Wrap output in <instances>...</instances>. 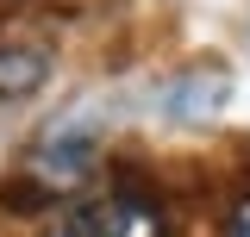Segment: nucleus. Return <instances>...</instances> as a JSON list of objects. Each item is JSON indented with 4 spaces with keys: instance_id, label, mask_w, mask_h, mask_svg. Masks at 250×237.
I'll return each instance as SVG.
<instances>
[{
    "instance_id": "1",
    "label": "nucleus",
    "mask_w": 250,
    "mask_h": 237,
    "mask_svg": "<svg viewBox=\"0 0 250 237\" xmlns=\"http://www.w3.org/2000/svg\"><path fill=\"white\" fill-rule=\"evenodd\" d=\"M44 237H163V212L131 194V187H113V194H88L62 212Z\"/></svg>"
},
{
    "instance_id": "2",
    "label": "nucleus",
    "mask_w": 250,
    "mask_h": 237,
    "mask_svg": "<svg viewBox=\"0 0 250 237\" xmlns=\"http://www.w3.org/2000/svg\"><path fill=\"white\" fill-rule=\"evenodd\" d=\"M25 169L44 181V194H75L88 181V169H94V138H82V131H69V138L50 131L44 144H31Z\"/></svg>"
},
{
    "instance_id": "3",
    "label": "nucleus",
    "mask_w": 250,
    "mask_h": 237,
    "mask_svg": "<svg viewBox=\"0 0 250 237\" xmlns=\"http://www.w3.org/2000/svg\"><path fill=\"white\" fill-rule=\"evenodd\" d=\"M50 69V50L44 44H0V100L13 94H31Z\"/></svg>"
},
{
    "instance_id": "4",
    "label": "nucleus",
    "mask_w": 250,
    "mask_h": 237,
    "mask_svg": "<svg viewBox=\"0 0 250 237\" xmlns=\"http://www.w3.org/2000/svg\"><path fill=\"white\" fill-rule=\"evenodd\" d=\"M225 237H250V200L238 212H231V225H225Z\"/></svg>"
}]
</instances>
